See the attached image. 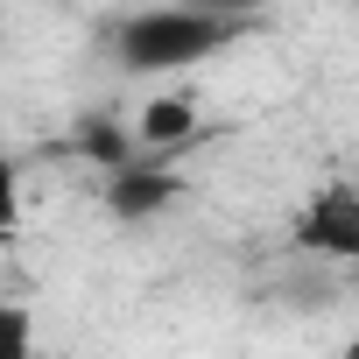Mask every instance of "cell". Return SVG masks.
I'll return each mask as SVG.
<instances>
[{"instance_id": "6da1fadb", "label": "cell", "mask_w": 359, "mask_h": 359, "mask_svg": "<svg viewBox=\"0 0 359 359\" xmlns=\"http://www.w3.org/2000/svg\"><path fill=\"white\" fill-rule=\"evenodd\" d=\"M233 36H240L233 15L162 8V15H134L120 29V64H134V71H184V64H205L212 50H226Z\"/></svg>"}, {"instance_id": "5b68a950", "label": "cell", "mask_w": 359, "mask_h": 359, "mask_svg": "<svg viewBox=\"0 0 359 359\" xmlns=\"http://www.w3.org/2000/svg\"><path fill=\"white\" fill-rule=\"evenodd\" d=\"M78 148H85L92 162H106V169H120V162H127V134H120L113 120H92V127L78 134Z\"/></svg>"}, {"instance_id": "8992f818", "label": "cell", "mask_w": 359, "mask_h": 359, "mask_svg": "<svg viewBox=\"0 0 359 359\" xmlns=\"http://www.w3.org/2000/svg\"><path fill=\"white\" fill-rule=\"evenodd\" d=\"M29 338H36V331H29V310H15V303H8V310H0V359H22V352H29Z\"/></svg>"}, {"instance_id": "ba28073f", "label": "cell", "mask_w": 359, "mask_h": 359, "mask_svg": "<svg viewBox=\"0 0 359 359\" xmlns=\"http://www.w3.org/2000/svg\"><path fill=\"white\" fill-rule=\"evenodd\" d=\"M198 8H212V15H233V22H247L261 0H198Z\"/></svg>"}, {"instance_id": "7a4b0ae2", "label": "cell", "mask_w": 359, "mask_h": 359, "mask_svg": "<svg viewBox=\"0 0 359 359\" xmlns=\"http://www.w3.org/2000/svg\"><path fill=\"white\" fill-rule=\"evenodd\" d=\"M296 240L317 247V254H331V261H359V184L317 191L310 212H303V226H296Z\"/></svg>"}, {"instance_id": "3957f363", "label": "cell", "mask_w": 359, "mask_h": 359, "mask_svg": "<svg viewBox=\"0 0 359 359\" xmlns=\"http://www.w3.org/2000/svg\"><path fill=\"white\" fill-rule=\"evenodd\" d=\"M176 191H184V184H176L169 169H134V162H120V169H113V191H106V205H113L120 219H148V212H162Z\"/></svg>"}, {"instance_id": "52a82bcc", "label": "cell", "mask_w": 359, "mask_h": 359, "mask_svg": "<svg viewBox=\"0 0 359 359\" xmlns=\"http://www.w3.org/2000/svg\"><path fill=\"white\" fill-rule=\"evenodd\" d=\"M15 212H22V176H15V162L0 155V233L15 226Z\"/></svg>"}, {"instance_id": "277c9868", "label": "cell", "mask_w": 359, "mask_h": 359, "mask_svg": "<svg viewBox=\"0 0 359 359\" xmlns=\"http://www.w3.org/2000/svg\"><path fill=\"white\" fill-rule=\"evenodd\" d=\"M134 134H141L148 148H176V141L198 134V106H191V99H148L141 120H134Z\"/></svg>"}]
</instances>
